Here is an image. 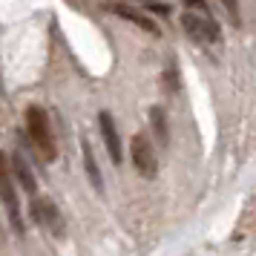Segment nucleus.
<instances>
[{
	"mask_svg": "<svg viewBox=\"0 0 256 256\" xmlns=\"http://www.w3.org/2000/svg\"><path fill=\"white\" fill-rule=\"evenodd\" d=\"M84 167H86V176H90V184L101 193L104 190V182H101V170H98V162H95V156H92V147L84 141Z\"/></svg>",
	"mask_w": 256,
	"mask_h": 256,
	"instance_id": "1a4fd4ad",
	"label": "nucleus"
},
{
	"mask_svg": "<svg viewBox=\"0 0 256 256\" xmlns=\"http://www.w3.org/2000/svg\"><path fill=\"white\" fill-rule=\"evenodd\" d=\"M98 124H101V136H104V144H106V150H110V158H112V164H118L121 162V138H118V130L112 124V116L101 112Z\"/></svg>",
	"mask_w": 256,
	"mask_h": 256,
	"instance_id": "0eeeda50",
	"label": "nucleus"
},
{
	"mask_svg": "<svg viewBox=\"0 0 256 256\" xmlns=\"http://www.w3.org/2000/svg\"><path fill=\"white\" fill-rule=\"evenodd\" d=\"M26 132H29L32 144L38 147V152L44 156V162H55L58 158V144H55V132H52L46 110H40V106H29L26 110Z\"/></svg>",
	"mask_w": 256,
	"mask_h": 256,
	"instance_id": "f03ea898",
	"label": "nucleus"
},
{
	"mask_svg": "<svg viewBox=\"0 0 256 256\" xmlns=\"http://www.w3.org/2000/svg\"><path fill=\"white\" fill-rule=\"evenodd\" d=\"M222 3H224V6L230 9V20H233L236 26H239V6H236V0H222Z\"/></svg>",
	"mask_w": 256,
	"mask_h": 256,
	"instance_id": "9b49d317",
	"label": "nucleus"
},
{
	"mask_svg": "<svg viewBox=\"0 0 256 256\" xmlns=\"http://www.w3.org/2000/svg\"><path fill=\"white\" fill-rule=\"evenodd\" d=\"M150 124H152V130H156L158 141H162V144H167V118H164L162 106H152V110H150Z\"/></svg>",
	"mask_w": 256,
	"mask_h": 256,
	"instance_id": "9d476101",
	"label": "nucleus"
},
{
	"mask_svg": "<svg viewBox=\"0 0 256 256\" xmlns=\"http://www.w3.org/2000/svg\"><path fill=\"white\" fill-rule=\"evenodd\" d=\"M3 204H6V216L12 222L14 233H24V216H20V204H18V196H14L12 178H9V170L3 167Z\"/></svg>",
	"mask_w": 256,
	"mask_h": 256,
	"instance_id": "39448f33",
	"label": "nucleus"
},
{
	"mask_svg": "<svg viewBox=\"0 0 256 256\" xmlns=\"http://www.w3.org/2000/svg\"><path fill=\"white\" fill-rule=\"evenodd\" d=\"M132 167H136V173H141L144 178H156L158 173V162H156V150H152V141L138 132V136H132Z\"/></svg>",
	"mask_w": 256,
	"mask_h": 256,
	"instance_id": "20e7f679",
	"label": "nucleus"
},
{
	"mask_svg": "<svg viewBox=\"0 0 256 256\" xmlns=\"http://www.w3.org/2000/svg\"><path fill=\"white\" fill-rule=\"evenodd\" d=\"M104 9H106V12H112V14H118V18H124L127 24H136L138 29L150 32V35H158V26L152 24L147 14H141L138 9H130V6H124V3H106Z\"/></svg>",
	"mask_w": 256,
	"mask_h": 256,
	"instance_id": "423d86ee",
	"label": "nucleus"
},
{
	"mask_svg": "<svg viewBox=\"0 0 256 256\" xmlns=\"http://www.w3.org/2000/svg\"><path fill=\"white\" fill-rule=\"evenodd\" d=\"M29 210H32V219H35V224H40V228H44V230H49L52 236H64V233H66V222H64L60 208L52 202V198L35 196Z\"/></svg>",
	"mask_w": 256,
	"mask_h": 256,
	"instance_id": "7ed1b4c3",
	"label": "nucleus"
},
{
	"mask_svg": "<svg viewBox=\"0 0 256 256\" xmlns=\"http://www.w3.org/2000/svg\"><path fill=\"white\" fill-rule=\"evenodd\" d=\"M187 12L182 14V29L184 35L198 44V46H219L222 44V29L216 24V18L210 12V6L204 0H184Z\"/></svg>",
	"mask_w": 256,
	"mask_h": 256,
	"instance_id": "f257e3e1",
	"label": "nucleus"
},
{
	"mask_svg": "<svg viewBox=\"0 0 256 256\" xmlns=\"http://www.w3.org/2000/svg\"><path fill=\"white\" fill-rule=\"evenodd\" d=\"M12 173H14V178L20 182V187H24L29 196H35L38 193V182H35V176H32V170H29V164H26V158L18 152V156H12Z\"/></svg>",
	"mask_w": 256,
	"mask_h": 256,
	"instance_id": "6e6552de",
	"label": "nucleus"
}]
</instances>
